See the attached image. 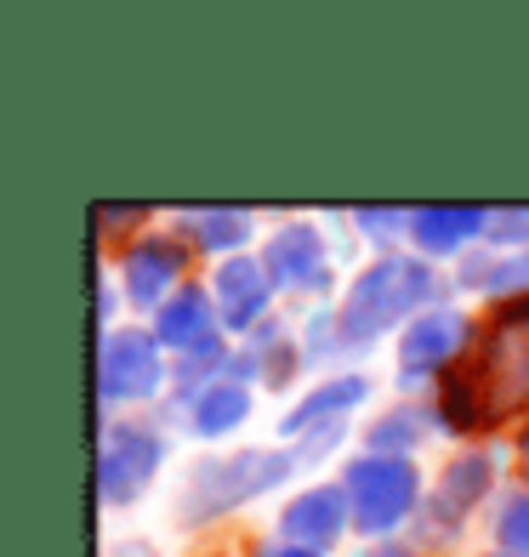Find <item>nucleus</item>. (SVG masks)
Returning a JSON list of instances; mask_svg holds the SVG:
<instances>
[{
	"label": "nucleus",
	"mask_w": 529,
	"mask_h": 557,
	"mask_svg": "<svg viewBox=\"0 0 529 557\" xmlns=\"http://www.w3.org/2000/svg\"><path fill=\"white\" fill-rule=\"evenodd\" d=\"M529 410V296H501L472 352L444 370L439 416L450 433H484Z\"/></svg>",
	"instance_id": "1"
},
{
	"label": "nucleus",
	"mask_w": 529,
	"mask_h": 557,
	"mask_svg": "<svg viewBox=\"0 0 529 557\" xmlns=\"http://www.w3.org/2000/svg\"><path fill=\"white\" fill-rule=\"evenodd\" d=\"M439 290V273L410 257H382L347 285L336 308V347H365L393 324H416Z\"/></svg>",
	"instance_id": "2"
},
{
	"label": "nucleus",
	"mask_w": 529,
	"mask_h": 557,
	"mask_svg": "<svg viewBox=\"0 0 529 557\" xmlns=\"http://www.w3.org/2000/svg\"><path fill=\"white\" fill-rule=\"evenodd\" d=\"M296 449H234V455H211L188 472L183 490V523H211L222 512L262 500L268 490H280L296 472Z\"/></svg>",
	"instance_id": "3"
},
{
	"label": "nucleus",
	"mask_w": 529,
	"mask_h": 557,
	"mask_svg": "<svg viewBox=\"0 0 529 557\" xmlns=\"http://www.w3.org/2000/svg\"><path fill=\"white\" fill-rule=\"evenodd\" d=\"M342 490L359 535H393L421 506V472L410 455H359V461H347Z\"/></svg>",
	"instance_id": "4"
},
{
	"label": "nucleus",
	"mask_w": 529,
	"mask_h": 557,
	"mask_svg": "<svg viewBox=\"0 0 529 557\" xmlns=\"http://www.w3.org/2000/svg\"><path fill=\"white\" fill-rule=\"evenodd\" d=\"M160 461H165V444L155 426H137V421L103 426V444H97V495H103V506H132L155 484Z\"/></svg>",
	"instance_id": "5"
},
{
	"label": "nucleus",
	"mask_w": 529,
	"mask_h": 557,
	"mask_svg": "<svg viewBox=\"0 0 529 557\" xmlns=\"http://www.w3.org/2000/svg\"><path fill=\"white\" fill-rule=\"evenodd\" d=\"M165 347L155 331H109L97 347V393L109 404H143L165 387Z\"/></svg>",
	"instance_id": "6"
},
{
	"label": "nucleus",
	"mask_w": 529,
	"mask_h": 557,
	"mask_svg": "<svg viewBox=\"0 0 529 557\" xmlns=\"http://www.w3.org/2000/svg\"><path fill=\"white\" fill-rule=\"evenodd\" d=\"M472 336V324L456 308H427L416 324H405L398 336V382H427V375H444L462 364V347Z\"/></svg>",
	"instance_id": "7"
},
{
	"label": "nucleus",
	"mask_w": 529,
	"mask_h": 557,
	"mask_svg": "<svg viewBox=\"0 0 529 557\" xmlns=\"http://www.w3.org/2000/svg\"><path fill=\"white\" fill-rule=\"evenodd\" d=\"M188 245L183 239H137L132 250L120 257V278H125V301L132 308H165V301L188 285Z\"/></svg>",
	"instance_id": "8"
},
{
	"label": "nucleus",
	"mask_w": 529,
	"mask_h": 557,
	"mask_svg": "<svg viewBox=\"0 0 529 557\" xmlns=\"http://www.w3.org/2000/svg\"><path fill=\"white\" fill-rule=\"evenodd\" d=\"M262 268L273 278V290H324L331 285V257H324L319 227H308V222L273 227L262 245Z\"/></svg>",
	"instance_id": "9"
},
{
	"label": "nucleus",
	"mask_w": 529,
	"mask_h": 557,
	"mask_svg": "<svg viewBox=\"0 0 529 557\" xmlns=\"http://www.w3.org/2000/svg\"><path fill=\"white\" fill-rule=\"evenodd\" d=\"M211 296H217V319L229 336H245V331H262V313L273 301V278L257 257H229L217 273H211Z\"/></svg>",
	"instance_id": "10"
},
{
	"label": "nucleus",
	"mask_w": 529,
	"mask_h": 557,
	"mask_svg": "<svg viewBox=\"0 0 529 557\" xmlns=\"http://www.w3.org/2000/svg\"><path fill=\"white\" fill-rule=\"evenodd\" d=\"M347 523H353V506H347V490H342V484L302 490L285 512H280L285 546H308V552H331V546L342 541Z\"/></svg>",
	"instance_id": "11"
},
{
	"label": "nucleus",
	"mask_w": 529,
	"mask_h": 557,
	"mask_svg": "<svg viewBox=\"0 0 529 557\" xmlns=\"http://www.w3.org/2000/svg\"><path fill=\"white\" fill-rule=\"evenodd\" d=\"M155 336L160 347H171L176 359H188V352H206L222 342V319H217V296L206 285H183L165 308L155 313Z\"/></svg>",
	"instance_id": "12"
},
{
	"label": "nucleus",
	"mask_w": 529,
	"mask_h": 557,
	"mask_svg": "<svg viewBox=\"0 0 529 557\" xmlns=\"http://www.w3.org/2000/svg\"><path fill=\"white\" fill-rule=\"evenodd\" d=\"M478 234H490L484 206H416L410 211V245L421 257H456Z\"/></svg>",
	"instance_id": "13"
},
{
	"label": "nucleus",
	"mask_w": 529,
	"mask_h": 557,
	"mask_svg": "<svg viewBox=\"0 0 529 557\" xmlns=\"http://www.w3.org/2000/svg\"><path fill=\"white\" fill-rule=\"evenodd\" d=\"M365 398H370V382H365V375H331V382H319L308 398H296V410L285 416V433H291V438H308L313 426L347 421Z\"/></svg>",
	"instance_id": "14"
},
{
	"label": "nucleus",
	"mask_w": 529,
	"mask_h": 557,
	"mask_svg": "<svg viewBox=\"0 0 529 557\" xmlns=\"http://www.w3.org/2000/svg\"><path fill=\"white\" fill-rule=\"evenodd\" d=\"M495 484V467H490V455H462V461H450L439 472V484H433V512L439 523H462L478 500L490 495Z\"/></svg>",
	"instance_id": "15"
},
{
	"label": "nucleus",
	"mask_w": 529,
	"mask_h": 557,
	"mask_svg": "<svg viewBox=\"0 0 529 557\" xmlns=\"http://www.w3.org/2000/svg\"><path fill=\"white\" fill-rule=\"evenodd\" d=\"M250 416V387L234 382V375H222V382H211L206 393H199L188 404V426L199 438H229L234 426Z\"/></svg>",
	"instance_id": "16"
},
{
	"label": "nucleus",
	"mask_w": 529,
	"mask_h": 557,
	"mask_svg": "<svg viewBox=\"0 0 529 557\" xmlns=\"http://www.w3.org/2000/svg\"><path fill=\"white\" fill-rule=\"evenodd\" d=\"M183 227L194 234L199 250H211V257H222V262L239 257V245L250 239V216L245 211H188Z\"/></svg>",
	"instance_id": "17"
},
{
	"label": "nucleus",
	"mask_w": 529,
	"mask_h": 557,
	"mask_svg": "<svg viewBox=\"0 0 529 557\" xmlns=\"http://www.w3.org/2000/svg\"><path fill=\"white\" fill-rule=\"evenodd\" d=\"M427 433H433V426H427V410H416V404H410V410H387L365 433V444H370V455H410Z\"/></svg>",
	"instance_id": "18"
},
{
	"label": "nucleus",
	"mask_w": 529,
	"mask_h": 557,
	"mask_svg": "<svg viewBox=\"0 0 529 557\" xmlns=\"http://www.w3.org/2000/svg\"><path fill=\"white\" fill-rule=\"evenodd\" d=\"M495 546L507 557H529V490H507L495 506Z\"/></svg>",
	"instance_id": "19"
},
{
	"label": "nucleus",
	"mask_w": 529,
	"mask_h": 557,
	"mask_svg": "<svg viewBox=\"0 0 529 557\" xmlns=\"http://www.w3.org/2000/svg\"><path fill=\"white\" fill-rule=\"evenodd\" d=\"M495 245H507V250H524L529 257V206H507V211H490V234Z\"/></svg>",
	"instance_id": "20"
},
{
	"label": "nucleus",
	"mask_w": 529,
	"mask_h": 557,
	"mask_svg": "<svg viewBox=\"0 0 529 557\" xmlns=\"http://www.w3.org/2000/svg\"><path fill=\"white\" fill-rule=\"evenodd\" d=\"M359 227L370 239H393V234H410V211H359Z\"/></svg>",
	"instance_id": "21"
},
{
	"label": "nucleus",
	"mask_w": 529,
	"mask_h": 557,
	"mask_svg": "<svg viewBox=\"0 0 529 557\" xmlns=\"http://www.w3.org/2000/svg\"><path fill=\"white\" fill-rule=\"evenodd\" d=\"M91 222H97V234H114V227H143L148 222V206H97Z\"/></svg>",
	"instance_id": "22"
},
{
	"label": "nucleus",
	"mask_w": 529,
	"mask_h": 557,
	"mask_svg": "<svg viewBox=\"0 0 529 557\" xmlns=\"http://www.w3.org/2000/svg\"><path fill=\"white\" fill-rule=\"evenodd\" d=\"M262 557H324V552H308V546H268Z\"/></svg>",
	"instance_id": "23"
},
{
	"label": "nucleus",
	"mask_w": 529,
	"mask_h": 557,
	"mask_svg": "<svg viewBox=\"0 0 529 557\" xmlns=\"http://www.w3.org/2000/svg\"><path fill=\"white\" fill-rule=\"evenodd\" d=\"M365 557H416L410 546H376V552H365Z\"/></svg>",
	"instance_id": "24"
},
{
	"label": "nucleus",
	"mask_w": 529,
	"mask_h": 557,
	"mask_svg": "<svg viewBox=\"0 0 529 557\" xmlns=\"http://www.w3.org/2000/svg\"><path fill=\"white\" fill-rule=\"evenodd\" d=\"M518 449H524V461H529V426H524V438H518Z\"/></svg>",
	"instance_id": "25"
},
{
	"label": "nucleus",
	"mask_w": 529,
	"mask_h": 557,
	"mask_svg": "<svg viewBox=\"0 0 529 557\" xmlns=\"http://www.w3.org/2000/svg\"><path fill=\"white\" fill-rule=\"evenodd\" d=\"M495 557H507V552H495Z\"/></svg>",
	"instance_id": "26"
}]
</instances>
